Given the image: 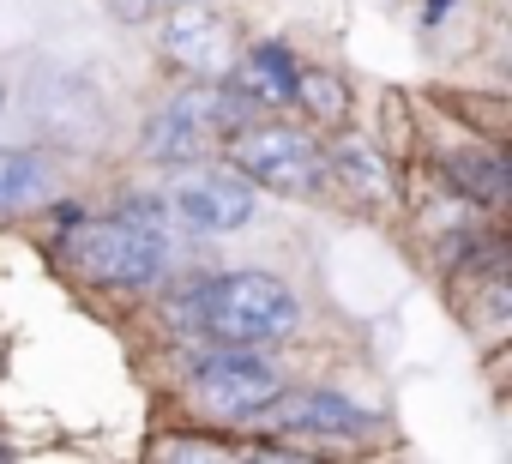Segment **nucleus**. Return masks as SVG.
Segmentation results:
<instances>
[{"instance_id": "nucleus-4", "label": "nucleus", "mask_w": 512, "mask_h": 464, "mask_svg": "<svg viewBox=\"0 0 512 464\" xmlns=\"http://www.w3.org/2000/svg\"><path fill=\"white\" fill-rule=\"evenodd\" d=\"M278 368L260 362L247 344H217L199 368H193V404L205 416H247V410H260L272 392H278Z\"/></svg>"}, {"instance_id": "nucleus-14", "label": "nucleus", "mask_w": 512, "mask_h": 464, "mask_svg": "<svg viewBox=\"0 0 512 464\" xmlns=\"http://www.w3.org/2000/svg\"><path fill=\"white\" fill-rule=\"evenodd\" d=\"M0 103H7V91H0Z\"/></svg>"}, {"instance_id": "nucleus-12", "label": "nucleus", "mask_w": 512, "mask_h": 464, "mask_svg": "<svg viewBox=\"0 0 512 464\" xmlns=\"http://www.w3.org/2000/svg\"><path fill=\"white\" fill-rule=\"evenodd\" d=\"M452 175L464 181L458 193H470V199H482V205H500V193H506V163H500V157H458Z\"/></svg>"}, {"instance_id": "nucleus-13", "label": "nucleus", "mask_w": 512, "mask_h": 464, "mask_svg": "<svg viewBox=\"0 0 512 464\" xmlns=\"http://www.w3.org/2000/svg\"><path fill=\"white\" fill-rule=\"evenodd\" d=\"M296 103H308L314 115L338 121V115H344V85H338L332 73H302V67H296Z\"/></svg>"}, {"instance_id": "nucleus-3", "label": "nucleus", "mask_w": 512, "mask_h": 464, "mask_svg": "<svg viewBox=\"0 0 512 464\" xmlns=\"http://www.w3.org/2000/svg\"><path fill=\"white\" fill-rule=\"evenodd\" d=\"M229 151H235V169L247 181L278 187L290 199H308L326 181V151L308 133H296V127H241Z\"/></svg>"}, {"instance_id": "nucleus-11", "label": "nucleus", "mask_w": 512, "mask_h": 464, "mask_svg": "<svg viewBox=\"0 0 512 464\" xmlns=\"http://www.w3.org/2000/svg\"><path fill=\"white\" fill-rule=\"evenodd\" d=\"M37 187H43V163L31 151H0V211L37 199Z\"/></svg>"}, {"instance_id": "nucleus-10", "label": "nucleus", "mask_w": 512, "mask_h": 464, "mask_svg": "<svg viewBox=\"0 0 512 464\" xmlns=\"http://www.w3.org/2000/svg\"><path fill=\"white\" fill-rule=\"evenodd\" d=\"M326 175H338L350 193H362V199H386V187H392V169H386V157L380 151H368L362 139H338L332 145V157H326Z\"/></svg>"}, {"instance_id": "nucleus-5", "label": "nucleus", "mask_w": 512, "mask_h": 464, "mask_svg": "<svg viewBox=\"0 0 512 464\" xmlns=\"http://www.w3.org/2000/svg\"><path fill=\"white\" fill-rule=\"evenodd\" d=\"M235 121H241L235 97L223 103L211 91H181L145 121V157L151 163H187V157H199L217 139V127H235Z\"/></svg>"}, {"instance_id": "nucleus-1", "label": "nucleus", "mask_w": 512, "mask_h": 464, "mask_svg": "<svg viewBox=\"0 0 512 464\" xmlns=\"http://www.w3.org/2000/svg\"><path fill=\"white\" fill-rule=\"evenodd\" d=\"M296 320H302V308H296L290 284H278L272 272H223V278L199 284V296H193V326L211 344L260 350V344L290 338Z\"/></svg>"}, {"instance_id": "nucleus-8", "label": "nucleus", "mask_w": 512, "mask_h": 464, "mask_svg": "<svg viewBox=\"0 0 512 464\" xmlns=\"http://www.w3.org/2000/svg\"><path fill=\"white\" fill-rule=\"evenodd\" d=\"M235 103H253V109H284V103H296V61H290L284 43L247 49L241 79H235Z\"/></svg>"}, {"instance_id": "nucleus-9", "label": "nucleus", "mask_w": 512, "mask_h": 464, "mask_svg": "<svg viewBox=\"0 0 512 464\" xmlns=\"http://www.w3.org/2000/svg\"><path fill=\"white\" fill-rule=\"evenodd\" d=\"M163 49H169V61H181L187 73H223V67H229V25L211 19V13H181V19H169Z\"/></svg>"}, {"instance_id": "nucleus-6", "label": "nucleus", "mask_w": 512, "mask_h": 464, "mask_svg": "<svg viewBox=\"0 0 512 464\" xmlns=\"http://www.w3.org/2000/svg\"><path fill=\"white\" fill-rule=\"evenodd\" d=\"M241 422L266 428V434H338V440L368 434V416L350 398H338V392H284V386L260 410H247Z\"/></svg>"}, {"instance_id": "nucleus-7", "label": "nucleus", "mask_w": 512, "mask_h": 464, "mask_svg": "<svg viewBox=\"0 0 512 464\" xmlns=\"http://www.w3.org/2000/svg\"><path fill=\"white\" fill-rule=\"evenodd\" d=\"M169 205L193 223V229H211V236H223V229H241L253 217V187L241 175H187L169 187Z\"/></svg>"}, {"instance_id": "nucleus-2", "label": "nucleus", "mask_w": 512, "mask_h": 464, "mask_svg": "<svg viewBox=\"0 0 512 464\" xmlns=\"http://www.w3.org/2000/svg\"><path fill=\"white\" fill-rule=\"evenodd\" d=\"M67 260L79 266V278H91L97 290H145L169 248L151 223L139 217H97V223H79L73 242H67Z\"/></svg>"}]
</instances>
